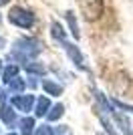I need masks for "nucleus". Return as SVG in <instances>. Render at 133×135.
<instances>
[{"label": "nucleus", "instance_id": "1", "mask_svg": "<svg viewBox=\"0 0 133 135\" xmlns=\"http://www.w3.org/2000/svg\"><path fill=\"white\" fill-rule=\"evenodd\" d=\"M42 51V42L36 38H20L14 45V51H12V55L16 52L18 59H32V56H36L39 52Z\"/></svg>", "mask_w": 133, "mask_h": 135}, {"label": "nucleus", "instance_id": "2", "mask_svg": "<svg viewBox=\"0 0 133 135\" xmlns=\"http://www.w3.org/2000/svg\"><path fill=\"white\" fill-rule=\"evenodd\" d=\"M8 20H10L14 26H20V28H30L34 24V14L22 6H14L10 8L8 12Z\"/></svg>", "mask_w": 133, "mask_h": 135}, {"label": "nucleus", "instance_id": "3", "mask_svg": "<svg viewBox=\"0 0 133 135\" xmlns=\"http://www.w3.org/2000/svg\"><path fill=\"white\" fill-rule=\"evenodd\" d=\"M12 107H16L18 111H22V113L32 111L34 95H16V97H12Z\"/></svg>", "mask_w": 133, "mask_h": 135}, {"label": "nucleus", "instance_id": "4", "mask_svg": "<svg viewBox=\"0 0 133 135\" xmlns=\"http://www.w3.org/2000/svg\"><path fill=\"white\" fill-rule=\"evenodd\" d=\"M63 46H65L66 55H69V56H71V59H73V62H75V65H77L79 69H83V71H85V69H87V67H85V59H83V55H81V52H79V51H77V49H75V46H73V45H69V42H65V40H63Z\"/></svg>", "mask_w": 133, "mask_h": 135}, {"label": "nucleus", "instance_id": "5", "mask_svg": "<svg viewBox=\"0 0 133 135\" xmlns=\"http://www.w3.org/2000/svg\"><path fill=\"white\" fill-rule=\"evenodd\" d=\"M0 119H2L6 125H14L16 123V111H14V107H12V105H2V109H0Z\"/></svg>", "mask_w": 133, "mask_h": 135}, {"label": "nucleus", "instance_id": "6", "mask_svg": "<svg viewBox=\"0 0 133 135\" xmlns=\"http://www.w3.org/2000/svg\"><path fill=\"white\" fill-rule=\"evenodd\" d=\"M34 111H36V115H39V117H44V115L50 111V101L46 99V97H39V101H36V107H34Z\"/></svg>", "mask_w": 133, "mask_h": 135}, {"label": "nucleus", "instance_id": "7", "mask_svg": "<svg viewBox=\"0 0 133 135\" xmlns=\"http://www.w3.org/2000/svg\"><path fill=\"white\" fill-rule=\"evenodd\" d=\"M42 89L46 91V95H53V97H59L63 93V87H61V85H56L55 81H44Z\"/></svg>", "mask_w": 133, "mask_h": 135}, {"label": "nucleus", "instance_id": "8", "mask_svg": "<svg viewBox=\"0 0 133 135\" xmlns=\"http://www.w3.org/2000/svg\"><path fill=\"white\" fill-rule=\"evenodd\" d=\"M34 119L32 117H24L20 121V131H22V135H34Z\"/></svg>", "mask_w": 133, "mask_h": 135}, {"label": "nucleus", "instance_id": "9", "mask_svg": "<svg viewBox=\"0 0 133 135\" xmlns=\"http://www.w3.org/2000/svg\"><path fill=\"white\" fill-rule=\"evenodd\" d=\"M16 75H18V67L16 65H8V67L4 69V75H2V77H4L6 83H10V81L16 79Z\"/></svg>", "mask_w": 133, "mask_h": 135}, {"label": "nucleus", "instance_id": "10", "mask_svg": "<svg viewBox=\"0 0 133 135\" xmlns=\"http://www.w3.org/2000/svg\"><path fill=\"white\" fill-rule=\"evenodd\" d=\"M63 113H65V107H63V105H55V107H50V111L46 113V119H49V121H56Z\"/></svg>", "mask_w": 133, "mask_h": 135}, {"label": "nucleus", "instance_id": "11", "mask_svg": "<svg viewBox=\"0 0 133 135\" xmlns=\"http://www.w3.org/2000/svg\"><path fill=\"white\" fill-rule=\"evenodd\" d=\"M50 28H53L50 34H53L56 40H61V42H63V40H65V28H63L59 22H53V26H50Z\"/></svg>", "mask_w": 133, "mask_h": 135}, {"label": "nucleus", "instance_id": "12", "mask_svg": "<svg viewBox=\"0 0 133 135\" xmlns=\"http://www.w3.org/2000/svg\"><path fill=\"white\" fill-rule=\"evenodd\" d=\"M8 89H10V93H14V95H16V93H22V91H24V81L22 79L10 81V83H8Z\"/></svg>", "mask_w": 133, "mask_h": 135}, {"label": "nucleus", "instance_id": "13", "mask_svg": "<svg viewBox=\"0 0 133 135\" xmlns=\"http://www.w3.org/2000/svg\"><path fill=\"white\" fill-rule=\"evenodd\" d=\"M34 135H55V131H53V127H49V125L44 123V125H40V127L34 129Z\"/></svg>", "mask_w": 133, "mask_h": 135}, {"label": "nucleus", "instance_id": "14", "mask_svg": "<svg viewBox=\"0 0 133 135\" xmlns=\"http://www.w3.org/2000/svg\"><path fill=\"white\" fill-rule=\"evenodd\" d=\"M66 20H69V24H71V28H73V36L79 38V30H77V24H75V16H73L71 12H66Z\"/></svg>", "mask_w": 133, "mask_h": 135}, {"label": "nucleus", "instance_id": "15", "mask_svg": "<svg viewBox=\"0 0 133 135\" xmlns=\"http://www.w3.org/2000/svg\"><path fill=\"white\" fill-rule=\"evenodd\" d=\"M28 71H32V73H42V71H44V69L42 67H40V65H32V62H30V65H28Z\"/></svg>", "mask_w": 133, "mask_h": 135}, {"label": "nucleus", "instance_id": "16", "mask_svg": "<svg viewBox=\"0 0 133 135\" xmlns=\"http://www.w3.org/2000/svg\"><path fill=\"white\" fill-rule=\"evenodd\" d=\"M6 2H8V0H0V6H4V4H6Z\"/></svg>", "mask_w": 133, "mask_h": 135}, {"label": "nucleus", "instance_id": "17", "mask_svg": "<svg viewBox=\"0 0 133 135\" xmlns=\"http://www.w3.org/2000/svg\"><path fill=\"white\" fill-rule=\"evenodd\" d=\"M0 73H2V61H0Z\"/></svg>", "mask_w": 133, "mask_h": 135}, {"label": "nucleus", "instance_id": "18", "mask_svg": "<svg viewBox=\"0 0 133 135\" xmlns=\"http://www.w3.org/2000/svg\"><path fill=\"white\" fill-rule=\"evenodd\" d=\"M8 135H16V133H8Z\"/></svg>", "mask_w": 133, "mask_h": 135}, {"label": "nucleus", "instance_id": "19", "mask_svg": "<svg viewBox=\"0 0 133 135\" xmlns=\"http://www.w3.org/2000/svg\"><path fill=\"white\" fill-rule=\"evenodd\" d=\"M0 93H2V91H0Z\"/></svg>", "mask_w": 133, "mask_h": 135}]
</instances>
